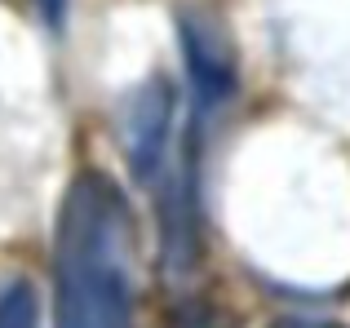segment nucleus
<instances>
[{
	"label": "nucleus",
	"instance_id": "5",
	"mask_svg": "<svg viewBox=\"0 0 350 328\" xmlns=\"http://www.w3.org/2000/svg\"><path fill=\"white\" fill-rule=\"evenodd\" d=\"M31 5H36V14L44 18L49 31H58V27L67 23V0H31Z\"/></svg>",
	"mask_w": 350,
	"mask_h": 328
},
{
	"label": "nucleus",
	"instance_id": "2",
	"mask_svg": "<svg viewBox=\"0 0 350 328\" xmlns=\"http://www.w3.org/2000/svg\"><path fill=\"white\" fill-rule=\"evenodd\" d=\"M178 44H182V67H187V85H191L187 129L208 142V129H213L217 115L239 94V62H235V49L226 40V31L208 14L182 9L178 14Z\"/></svg>",
	"mask_w": 350,
	"mask_h": 328
},
{
	"label": "nucleus",
	"instance_id": "7",
	"mask_svg": "<svg viewBox=\"0 0 350 328\" xmlns=\"http://www.w3.org/2000/svg\"><path fill=\"white\" fill-rule=\"evenodd\" d=\"M178 328H217V320H213V311L196 306V311H182L178 315Z\"/></svg>",
	"mask_w": 350,
	"mask_h": 328
},
{
	"label": "nucleus",
	"instance_id": "1",
	"mask_svg": "<svg viewBox=\"0 0 350 328\" xmlns=\"http://www.w3.org/2000/svg\"><path fill=\"white\" fill-rule=\"evenodd\" d=\"M53 328H133V204L107 169H80L58 204Z\"/></svg>",
	"mask_w": 350,
	"mask_h": 328
},
{
	"label": "nucleus",
	"instance_id": "4",
	"mask_svg": "<svg viewBox=\"0 0 350 328\" xmlns=\"http://www.w3.org/2000/svg\"><path fill=\"white\" fill-rule=\"evenodd\" d=\"M40 324V306H36V288L27 279L0 288V328H36Z\"/></svg>",
	"mask_w": 350,
	"mask_h": 328
},
{
	"label": "nucleus",
	"instance_id": "6",
	"mask_svg": "<svg viewBox=\"0 0 350 328\" xmlns=\"http://www.w3.org/2000/svg\"><path fill=\"white\" fill-rule=\"evenodd\" d=\"M266 328H337V324L315 320V315H280V320H271Z\"/></svg>",
	"mask_w": 350,
	"mask_h": 328
},
{
	"label": "nucleus",
	"instance_id": "3",
	"mask_svg": "<svg viewBox=\"0 0 350 328\" xmlns=\"http://www.w3.org/2000/svg\"><path fill=\"white\" fill-rule=\"evenodd\" d=\"M173 107H178V89L169 76H151L129 94L124 115H120V142H124V160L133 182L155 187L160 169L169 164V133H173Z\"/></svg>",
	"mask_w": 350,
	"mask_h": 328
}]
</instances>
